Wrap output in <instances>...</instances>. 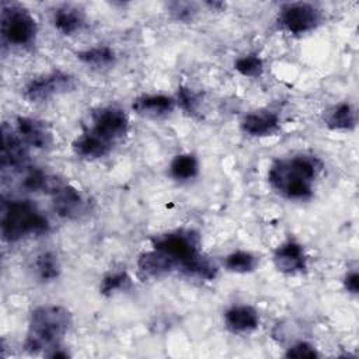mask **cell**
<instances>
[{
    "instance_id": "cell-4",
    "label": "cell",
    "mask_w": 359,
    "mask_h": 359,
    "mask_svg": "<svg viewBox=\"0 0 359 359\" xmlns=\"http://www.w3.org/2000/svg\"><path fill=\"white\" fill-rule=\"evenodd\" d=\"M36 36V21L15 3H1V38L13 46H29Z\"/></svg>"
},
{
    "instance_id": "cell-22",
    "label": "cell",
    "mask_w": 359,
    "mask_h": 359,
    "mask_svg": "<svg viewBox=\"0 0 359 359\" xmlns=\"http://www.w3.org/2000/svg\"><path fill=\"white\" fill-rule=\"evenodd\" d=\"M35 272L38 278L43 282L55 280L60 273V264L57 255L52 251H45L39 254L35 259Z\"/></svg>"
},
{
    "instance_id": "cell-3",
    "label": "cell",
    "mask_w": 359,
    "mask_h": 359,
    "mask_svg": "<svg viewBox=\"0 0 359 359\" xmlns=\"http://www.w3.org/2000/svg\"><path fill=\"white\" fill-rule=\"evenodd\" d=\"M1 236L4 241L15 243L29 234H43L49 230L46 216L31 201L1 202Z\"/></svg>"
},
{
    "instance_id": "cell-16",
    "label": "cell",
    "mask_w": 359,
    "mask_h": 359,
    "mask_svg": "<svg viewBox=\"0 0 359 359\" xmlns=\"http://www.w3.org/2000/svg\"><path fill=\"white\" fill-rule=\"evenodd\" d=\"M111 147H112V143L107 142L93 130L83 133L73 143L74 153L79 157L87 158V160H95V158L104 157L105 154L109 153Z\"/></svg>"
},
{
    "instance_id": "cell-25",
    "label": "cell",
    "mask_w": 359,
    "mask_h": 359,
    "mask_svg": "<svg viewBox=\"0 0 359 359\" xmlns=\"http://www.w3.org/2000/svg\"><path fill=\"white\" fill-rule=\"evenodd\" d=\"M234 69L243 76L258 77L262 74L264 63H262V59L257 55H245L236 60Z\"/></svg>"
},
{
    "instance_id": "cell-12",
    "label": "cell",
    "mask_w": 359,
    "mask_h": 359,
    "mask_svg": "<svg viewBox=\"0 0 359 359\" xmlns=\"http://www.w3.org/2000/svg\"><path fill=\"white\" fill-rule=\"evenodd\" d=\"M273 264L278 271L294 275L307 268V259L303 247L296 241H287L279 245L273 252Z\"/></svg>"
},
{
    "instance_id": "cell-20",
    "label": "cell",
    "mask_w": 359,
    "mask_h": 359,
    "mask_svg": "<svg viewBox=\"0 0 359 359\" xmlns=\"http://www.w3.org/2000/svg\"><path fill=\"white\" fill-rule=\"evenodd\" d=\"M325 122L331 129H352L356 125V112L351 104L341 102L328 112Z\"/></svg>"
},
{
    "instance_id": "cell-7",
    "label": "cell",
    "mask_w": 359,
    "mask_h": 359,
    "mask_svg": "<svg viewBox=\"0 0 359 359\" xmlns=\"http://www.w3.org/2000/svg\"><path fill=\"white\" fill-rule=\"evenodd\" d=\"M74 86L73 76L62 70H53L32 79L25 86L24 94L31 102H43L55 95L73 90Z\"/></svg>"
},
{
    "instance_id": "cell-1",
    "label": "cell",
    "mask_w": 359,
    "mask_h": 359,
    "mask_svg": "<svg viewBox=\"0 0 359 359\" xmlns=\"http://www.w3.org/2000/svg\"><path fill=\"white\" fill-rule=\"evenodd\" d=\"M323 163L313 156H294L275 161L268 171L271 187L287 199L304 201L313 195V184Z\"/></svg>"
},
{
    "instance_id": "cell-14",
    "label": "cell",
    "mask_w": 359,
    "mask_h": 359,
    "mask_svg": "<svg viewBox=\"0 0 359 359\" xmlns=\"http://www.w3.org/2000/svg\"><path fill=\"white\" fill-rule=\"evenodd\" d=\"M224 323L226 327L231 332H248L252 331L258 327L259 324V317L255 309L251 306H233L224 313Z\"/></svg>"
},
{
    "instance_id": "cell-29",
    "label": "cell",
    "mask_w": 359,
    "mask_h": 359,
    "mask_svg": "<svg viewBox=\"0 0 359 359\" xmlns=\"http://www.w3.org/2000/svg\"><path fill=\"white\" fill-rule=\"evenodd\" d=\"M344 286L348 292L356 294L358 293V289H359V275L358 272H349L345 279H344Z\"/></svg>"
},
{
    "instance_id": "cell-5",
    "label": "cell",
    "mask_w": 359,
    "mask_h": 359,
    "mask_svg": "<svg viewBox=\"0 0 359 359\" xmlns=\"http://www.w3.org/2000/svg\"><path fill=\"white\" fill-rule=\"evenodd\" d=\"M153 248L170 255L182 269L201 255L199 237L192 230H178L153 238Z\"/></svg>"
},
{
    "instance_id": "cell-24",
    "label": "cell",
    "mask_w": 359,
    "mask_h": 359,
    "mask_svg": "<svg viewBox=\"0 0 359 359\" xmlns=\"http://www.w3.org/2000/svg\"><path fill=\"white\" fill-rule=\"evenodd\" d=\"M130 286V278L126 272L121 271V272H112L109 275H107L102 282H101V287L100 292L102 294H112L115 292L119 290H125Z\"/></svg>"
},
{
    "instance_id": "cell-8",
    "label": "cell",
    "mask_w": 359,
    "mask_h": 359,
    "mask_svg": "<svg viewBox=\"0 0 359 359\" xmlns=\"http://www.w3.org/2000/svg\"><path fill=\"white\" fill-rule=\"evenodd\" d=\"M128 115L116 107L102 108L94 115L93 132L109 143H114L115 140L123 137L128 132Z\"/></svg>"
},
{
    "instance_id": "cell-17",
    "label": "cell",
    "mask_w": 359,
    "mask_h": 359,
    "mask_svg": "<svg viewBox=\"0 0 359 359\" xmlns=\"http://www.w3.org/2000/svg\"><path fill=\"white\" fill-rule=\"evenodd\" d=\"M175 107V100L163 94L142 95L136 98L132 104L135 112L146 116H163L172 112Z\"/></svg>"
},
{
    "instance_id": "cell-2",
    "label": "cell",
    "mask_w": 359,
    "mask_h": 359,
    "mask_svg": "<svg viewBox=\"0 0 359 359\" xmlns=\"http://www.w3.org/2000/svg\"><path fill=\"white\" fill-rule=\"evenodd\" d=\"M72 325L70 311L59 304H43L32 310L29 317L28 334L24 348L29 353L45 355L59 346L62 338Z\"/></svg>"
},
{
    "instance_id": "cell-21",
    "label": "cell",
    "mask_w": 359,
    "mask_h": 359,
    "mask_svg": "<svg viewBox=\"0 0 359 359\" xmlns=\"http://www.w3.org/2000/svg\"><path fill=\"white\" fill-rule=\"evenodd\" d=\"M199 170L198 160L194 154L184 153L174 157V160L170 164V172L171 177L178 181H187L196 177Z\"/></svg>"
},
{
    "instance_id": "cell-15",
    "label": "cell",
    "mask_w": 359,
    "mask_h": 359,
    "mask_svg": "<svg viewBox=\"0 0 359 359\" xmlns=\"http://www.w3.org/2000/svg\"><path fill=\"white\" fill-rule=\"evenodd\" d=\"M279 126V118L271 111H257L248 114L241 121V129L251 136H268Z\"/></svg>"
},
{
    "instance_id": "cell-13",
    "label": "cell",
    "mask_w": 359,
    "mask_h": 359,
    "mask_svg": "<svg viewBox=\"0 0 359 359\" xmlns=\"http://www.w3.org/2000/svg\"><path fill=\"white\" fill-rule=\"evenodd\" d=\"M178 264L165 252L153 248L151 251L143 252L137 259V269L143 279L161 278L175 269Z\"/></svg>"
},
{
    "instance_id": "cell-19",
    "label": "cell",
    "mask_w": 359,
    "mask_h": 359,
    "mask_svg": "<svg viewBox=\"0 0 359 359\" xmlns=\"http://www.w3.org/2000/svg\"><path fill=\"white\" fill-rule=\"evenodd\" d=\"M77 57L87 66H91L95 69H104L114 65L116 56L109 46L98 45V46L80 50L77 53Z\"/></svg>"
},
{
    "instance_id": "cell-6",
    "label": "cell",
    "mask_w": 359,
    "mask_h": 359,
    "mask_svg": "<svg viewBox=\"0 0 359 359\" xmlns=\"http://www.w3.org/2000/svg\"><path fill=\"white\" fill-rule=\"evenodd\" d=\"M321 21V13L310 3H287L278 14V24L289 34H304L314 29Z\"/></svg>"
},
{
    "instance_id": "cell-26",
    "label": "cell",
    "mask_w": 359,
    "mask_h": 359,
    "mask_svg": "<svg viewBox=\"0 0 359 359\" xmlns=\"http://www.w3.org/2000/svg\"><path fill=\"white\" fill-rule=\"evenodd\" d=\"M177 102L182 111H185L189 115H195L198 111L199 98H198V94H195L191 88L180 87L177 94Z\"/></svg>"
},
{
    "instance_id": "cell-27",
    "label": "cell",
    "mask_w": 359,
    "mask_h": 359,
    "mask_svg": "<svg viewBox=\"0 0 359 359\" xmlns=\"http://www.w3.org/2000/svg\"><path fill=\"white\" fill-rule=\"evenodd\" d=\"M168 10L171 11L172 17L178 21H189L194 18L196 13V7L194 3L187 1H174L168 4Z\"/></svg>"
},
{
    "instance_id": "cell-28",
    "label": "cell",
    "mask_w": 359,
    "mask_h": 359,
    "mask_svg": "<svg viewBox=\"0 0 359 359\" xmlns=\"http://www.w3.org/2000/svg\"><path fill=\"white\" fill-rule=\"evenodd\" d=\"M287 358H316L317 352L316 349L307 344V342H297L293 346H290L286 352Z\"/></svg>"
},
{
    "instance_id": "cell-10",
    "label": "cell",
    "mask_w": 359,
    "mask_h": 359,
    "mask_svg": "<svg viewBox=\"0 0 359 359\" xmlns=\"http://www.w3.org/2000/svg\"><path fill=\"white\" fill-rule=\"evenodd\" d=\"M55 212L65 219H76L84 210V199L81 194L70 184L60 182L50 194Z\"/></svg>"
},
{
    "instance_id": "cell-23",
    "label": "cell",
    "mask_w": 359,
    "mask_h": 359,
    "mask_svg": "<svg viewBox=\"0 0 359 359\" xmlns=\"http://www.w3.org/2000/svg\"><path fill=\"white\" fill-rule=\"evenodd\" d=\"M224 266L230 272L247 273V272L254 271V268L257 266V258L251 252L236 251V252H231L226 257Z\"/></svg>"
},
{
    "instance_id": "cell-9",
    "label": "cell",
    "mask_w": 359,
    "mask_h": 359,
    "mask_svg": "<svg viewBox=\"0 0 359 359\" xmlns=\"http://www.w3.org/2000/svg\"><path fill=\"white\" fill-rule=\"evenodd\" d=\"M28 161V146L13 129L3 125V147H1V168L3 171L22 170Z\"/></svg>"
},
{
    "instance_id": "cell-18",
    "label": "cell",
    "mask_w": 359,
    "mask_h": 359,
    "mask_svg": "<svg viewBox=\"0 0 359 359\" xmlns=\"http://www.w3.org/2000/svg\"><path fill=\"white\" fill-rule=\"evenodd\" d=\"M53 25L63 35H73L84 25V14L72 6H62L53 13Z\"/></svg>"
},
{
    "instance_id": "cell-11",
    "label": "cell",
    "mask_w": 359,
    "mask_h": 359,
    "mask_svg": "<svg viewBox=\"0 0 359 359\" xmlns=\"http://www.w3.org/2000/svg\"><path fill=\"white\" fill-rule=\"evenodd\" d=\"M15 132L27 146L35 149H48L53 142L52 133L45 122L35 118L18 116L15 119Z\"/></svg>"
}]
</instances>
